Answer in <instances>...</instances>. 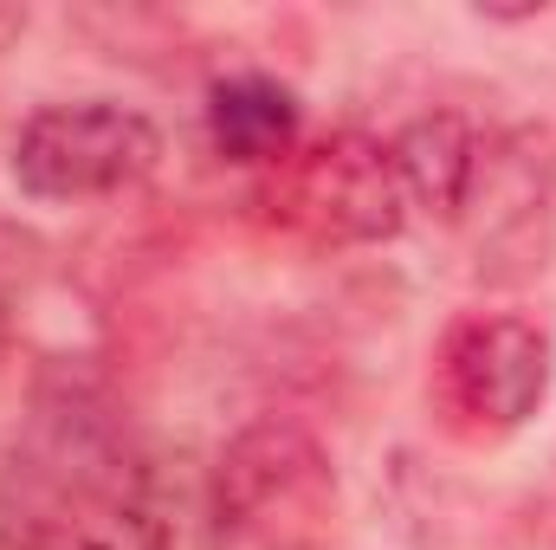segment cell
Segmentation results:
<instances>
[{"label": "cell", "mask_w": 556, "mask_h": 550, "mask_svg": "<svg viewBox=\"0 0 556 550\" xmlns=\"http://www.w3.org/2000/svg\"><path fill=\"white\" fill-rule=\"evenodd\" d=\"M343 479L304 421H247L207 473V532L220 550H330Z\"/></svg>", "instance_id": "obj_1"}, {"label": "cell", "mask_w": 556, "mask_h": 550, "mask_svg": "<svg viewBox=\"0 0 556 550\" xmlns=\"http://www.w3.org/2000/svg\"><path fill=\"white\" fill-rule=\"evenodd\" d=\"M551 330L518 311H466L446 324L427 396L446 434L459 440H505L551 396Z\"/></svg>", "instance_id": "obj_2"}, {"label": "cell", "mask_w": 556, "mask_h": 550, "mask_svg": "<svg viewBox=\"0 0 556 550\" xmlns=\"http://www.w3.org/2000/svg\"><path fill=\"white\" fill-rule=\"evenodd\" d=\"M162 162V130L111 98L85 104H46L13 137V182L33 201H111L130 195Z\"/></svg>", "instance_id": "obj_3"}, {"label": "cell", "mask_w": 556, "mask_h": 550, "mask_svg": "<svg viewBox=\"0 0 556 550\" xmlns=\"http://www.w3.org/2000/svg\"><path fill=\"white\" fill-rule=\"evenodd\" d=\"M266 208L285 234L311 247H376V240H395L408 221V195L395 182L389 142L356 137V130L298 149L273 175Z\"/></svg>", "instance_id": "obj_4"}, {"label": "cell", "mask_w": 556, "mask_h": 550, "mask_svg": "<svg viewBox=\"0 0 556 550\" xmlns=\"http://www.w3.org/2000/svg\"><path fill=\"white\" fill-rule=\"evenodd\" d=\"M459 221H472V278L525 285L551 266L556 240V137L518 124L511 137L479 142V168Z\"/></svg>", "instance_id": "obj_5"}, {"label": "cell", "mask_w": 556, "mask_h": 550, "mask_svg": "<svg viewBox=\"0 0 556 550\" xmlns=\"http://www.w3.org/2000/svg\"><path fill=\"white\" fill-rule=\"evenodd\" d=\"M26 538L33 550H175L168 525L124 473L59 492V512L46 525H26Z\"/></svg>", "instance_id": "obj_6"}, {"label": "cell", "mask_w": 556, "mask_h": 550, "mask_svg": "<svg viewBox=\"0 0 556 550\" xmlns=\"http://www.w3.org/2000/svg\"><path fill=\"white\" fill-rule=\"evenodd\" d=\"M207 142L233 168H285L298 155V98L266 72H233L207 91Z\"/></svg>", "instance_id": "obj_7"}, {"label": "cell", "mask_w": 556, "mask_h": 550, "mask_svg": "<svg viewBox=\"0 0 556 550\" xmlns=\"http://www.w3.org/2000/svg\"><path fill=\"white\" fill-rule=\"evenodd\" d=\"M389 162H395V182H402L408 208L433 214V221H459L472 168H479V137H472L466 117L427 111L415 124H402V137L389 142Z\"/></svg>", "instance_id": "obj_8"}]
</instances>
